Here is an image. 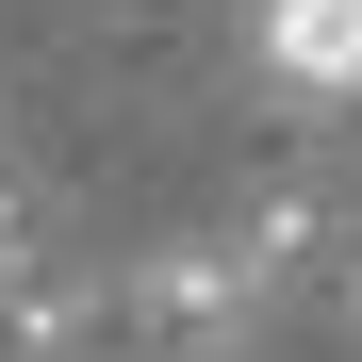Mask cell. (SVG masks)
<instances>
[{"instance_id": "7a4b0ae2", "label": "cell", "mask_w": 362, "mask_h": 362, "mask_svg": "<svg viewBox=\"0 0 362 362\" xmlns=\"http://www.w3.org/2000/svg\"><path fill=\"white\" fill-rule=\"evenodd\" d=\"M247 49H264V83H280V99L362 115V0H247Z\"/></svg>"}, {"instance_id": "3957f363", "label": "cell", "mask_w": 362, "mask_h": 362, "mask_svg": "<svg viewBox=\"0 0 362 362\" xmlns=\"http://www.w3.org/2000/svg\"><path fill=\"white\" fill-rule=\"evenodd\" d=\"M346 313H362V280H346Z\"/></svg>"}, {"instance_id": "6da1fadb", "label": "cell", "mask_w": 362, "mask_h": 362, "mask_svg": "<svg viewBox=\"0 0 362 362\" xmlns=\"http://www.w3.org/2000/svg\"><path fill=\"white\" fill-rule=\"evenodd\" d=\"M280 313V264L247 247V230H198V247H148L132 280H115V329L165 346V362H230V346H264Z\"/></svg>"}]
</instances>
